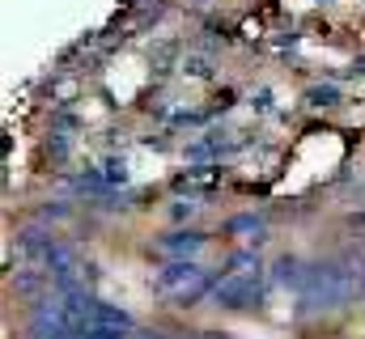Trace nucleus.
I'll use <instances>...</instances> for the list:
<instances>
[{"mask_svg":"<svg viewBox=\"0 0 365 339\" xmlns=\"http://www.w3.org/2000/svg\"><path fill=\"white\" fill-rule=\"evenodd\" d=\"M221 280L208 271V267H200L195 259H175V263H162V271L153 276V288L162 293V297H170L175 306H195L200 297H212V288H217Z\"/></svg>","mask_w":365,"mask_h":339,"instance_id":"f03ea898","label":"nucleus"},{"mask_svg":"<svg viewBox=\"0 0 365 339\" xmlns=\"http://www.w3.org/2000/svg\"><path fill=\"white\" fill-rule=\"evenodd\" d=\"M357 288H361V297H365V263H361V276H357Z\"/></svg>","mask_w":365,"mask_h":339,"instance_id":"ddd939ff","label":"nucleus"},{"mask_svg":"<svg viewBox=\"0 0 365 339\" xmlns=\"http://www.w3.org/2000/svg\"><path fill=\"white\" fill-rule=\"evenodd\" d=\"M306 102H310V106H336V102H340V85L336 81L310 85V89H306Z\"/></svg>","mask_w":365,"mask_h":339,"instance_id":"0eeeda50","label":"nucleus"},{"mask_svg":"<svg viewBox=\"0 0 365 339\" xmlns=\"http://www.w3.org/2000/svg\"><path fill=\"white\" fill-rule=\"evenodd\" d=\"M182 73H187V77L208 81V77H212V60H208V56H200V51H187V56H182Z\"/></svg>","mask_w":365,"mask_h":339,"instance_id":"6e6552de","label":"nucleus"},{"mask_svg":"<svg viewBox=\"0 0 365 339\" xmlns=\"http://www.w3.org/2000/svg\"><path fill=\"white\" fill-rule=\"evenodd\" d=\"M225 234L242 238V242H264L268 238V217L264 212H238V217L225 221Z\"/></svg>","mask_w":365,"mask_h":339,"instance_id":"423d86ee","label":"nucleus"},{"mask_svg":"<svg viewBox=\"0 0 365 339\" xmlns=\"http://www.w3.org/2000/svg\"><path fill=\"white\" fill-rule=\"evenodd\" d=\"M102 174H106L110 187H128V162L123 157H106L102 162Z\"/></svg>","mask_w":365,"mask_h":339,"instance_id":"1a4fd4ad","label":"nucleus"},{"mask_svg":"<svg viewBox=\"0 0 365 339\" xmlns=\"http://www.w3.org/2000/svg\"><path fill=\"white\" fill-rule=\"evenodd\" d=\"M306 267H310V263H302L297 254H280V259L272 263V271H268V284L302 293V284H306Z\"/></svg>","mask_w":365,"mask_h":339,"instance_id":"39448f33","label":"nucleus"},{"mask_svg":"<svg viewBox=\"0 0 365 339\" xmlns=\"http://www.w3.org/2000/svg\"><path fill=\"white\" fill-rule=\"evenodd\" d=\"M357 276H361V263L353 259H319L306 267V284H302V306H340L353 297L357 288Z\"/></svg>","mask_w":365,"mask_h":339,"instance_id":"f257e3e1","label":"nucleus"},{"mask_svg":"<svg viewBox=\"0 0 365 339\" xmlns=\"http://www.w3.org/2000/svg\"><path fill=\"white\" fill-rule=\"evenodd\" d=\"M264 280H268L264 267H255V271H225L221 284L212 288V306H217V310H230V314H242V310L259 306Z\"/></svg>","mask_w":365,"mask_h":339,"instance_id":"7ed1b4c3","label":"nucleus"},{"mask_svg":"<svg viewBox=\"0 0 365 339\" xmlns=\"http://www.w3.org/2000/svg\"><path fill=\"white\" fill-rule=\"evenodd\" d=\"M68 217H73V208H68L64 199H47V204L38 208V221H43V225H47V221H68Z\"/></svg>","mask_w":365,"mask_h":339,"instance_id":"9d476101","label":"nucleus"},{"mask_svg":"<svg viewBox=\"0 0 365 339\" xmlns=\"http://www.w3.org/2000/svg\"><path fill=\"white\" fill-rule=\"evenodd\" d=\"M204 246H208V238H204L200 229H175V234L158 238L149 251L158 254V259H166V263H175V259H195Z\"/></svg>","mask_w":365,"mask_h":339,"instance_id":"20e7f679","label":"nucleus"},{"mask_svg":"<svg viewBox=\"0 0 365 339\" xmlns=\"http://www.w3.org/2000/svg\"><path fill=\"white\" fill-rule=\"evenodd\" d=\"M68 149H73V136H68V132H51V136H47V153H51L56 162H64Z\"/></svg>","mask_w":365,"mask_h":339,"instance_id":"9b49d317","label":"nucleus"},{"mask_svg":"<svg viewBox=\"0 0 365 339\" xmlns=\"http://www.w3.org/2000/svg\"><path fill=\"white\" fill-rule=\"evenodd\" d=\"M195 212H200V204H195V199H175V204H170V221H191V217H195Z\"/></svg>","mask_w":365,"mask_h":339,"instance_id":"f8f14e48","label":"nucleus"}]
</instances>
